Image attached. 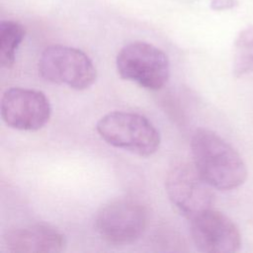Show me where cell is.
I'll return each mask as SVG.
<instances>
[{"label": "cell", "mask_w": 253, "mask_h": 253, "mask_svg": "<svg viewBox=\"0 0 253 253\" xmlns=\"http://www.w3.org/2000/svg\"><path fill=\"white\" fill-rule=\"evenodd\" d=\"M193 163L214 189L228 191L247 179V168L239 153L217 133L200 128L191 140Z\"/></svg>", "instance_id": "cell-1"}, {"label": "cell", "mask_w": 253, "mask_h": 253, "mask_svg": "<svg viewBox=\"0 0 253 253\" xmlns=\"http://www.w3.org/2000/svg\"><path fill=\"white\" fill-rule=\"evenodd\" d=\"M96 129L112 146L143 157L155 153L160 144L157 128L145 117L135 113H108L98 121Z\"/></svg>", "instance_id": "cell-2"}, {"label": "cell", "mask_w": 253, "mask_h": 253, "mask_svg": "<svg viewBox=\"0 0 253 253\" xmlns=\"http://www.w3.org/2000/svg\"><path fill=\"white\" fill-rule=\"evenodd\" d=\"M38 70L45 81L64 84L75 90L91 87L97 78L96 67L85 52L61 44L47 46L42 52Z\"/></svg>", "instance_id": "cell-3"}, {"label": "cell", "mask_w": 253, "mask_h": 253, "mask_svg": "<svg viewBox=\"0 0 253 253\" xmlns=\"http://www.w3.org/2000/svg\"><path fill=\"white\" fill-rule=\"evenodd\" d=\"M116 65L119 75L148 90L161 89L170 76V63L164 51L157 46L133 42L118 53Z\"/></svg>", "instance_id": "cell-4"}, {"label": "cell", "mask_w": 253, "mask_h": 253, "mask_svg": "<svg viewBox=\"0 0 253 253\" xmlns=\"http://www.w3.org/2000/svg\"><path fill=\"white\" fill-rule=\"evenodd\" d=\"M148 214L144 206L136 200H114L98 211L95 227L108 243L126 245L137 240L145 231Z\"/></svg>", "instance_id": "cell-5"}, {"label": "cell", "mask_w": 253, "mask_h": 253, "mask_svg": "<svg viewBox=\"0 0 253 253\" xmlns=\"http://www.w3.org/2000/svg\"><path fill=\"white\" fill-rule=\"evenodd\" d=\"M211 186L201 176L194 163L179 162L167 173L165 189L176 209L189 219L211 209Z\"/></svg>", "instance_id": "cell-6"}, {"label": "cell", "mask_w": 253, "mask_h": 253, "mask_svg": "<svg viewBox=\"0 0 253 253\" xmlns=\"http://www.w3.org/2000/svg\"><path fill=\"white\" fill-rule=\"evenodd\" d=\"M51 107L46 96L38 90L13 87L1 98L4 123L18 130H39L49 121Z\"/></svg>", "instance_id": "cell-7"}, {"label": "cell", "mask_w": 253, "mask_h": 253, "mask_svg": "<svg viewBox=\"0 0 253 253\" xmlns=\"http://www.w3.org/2000/svg\"><path fill=\"white\" fill-rule=\"evenodd\" d=\"M191 235L197 249L206 253H233L240 249L241 235L224 213L209 209L191 218Z\"/></svg>", "instance_id": "cell-8"}, {"label": "cell", "mask_w": 253, "mask_h": 253, "mask_svg": "<svg viewBox=\"0 0 253 253\" xmlns=\"http://www.w3.org/2000/svg\"><path fill=\"white\" fill-rule=\"evenodd\" d=\"M7 249L12 252H60L64 249V235L55 227L36 223L15 227L4 235Z\"/></svg>", "instance_id": "cell-9"}, {"label": "cell", "mask_w": 253, "mask_h": 253, "mask_svg": "<svg viewBox=\"0 0 253 253\" xmlns=\"http://www.w3.org/2000/svg\"><path fill=\"white\" fill-rule=\"evenodd\" d=\"M25 28L15 21H2L0 24V63L11 68L16 59V52L25 38Z\"/></svg>", "instance_id": "cell-10"}, {"label": "cell", "mask_w": 253, "mask_h": 253, "mask_svg": "<svg viewBox=\"0 0 253 253\" xmlns=\"http://www.w3.org/2000/svg\"><path fill=\"white\" fill-rule=\"evenodd\" d=\"M232 72L235 77L253 72V26L243 29L235 39Z\"/></svg>", "instance_id": "cell-11"}, {"label": "cell", "mask_w": 253, "mask_h": 253, "mask_svg": "<svg viewBox=\"0 0 253 253\" xmlns=\"http://www.w3.org/2000/svg\"><path fill=\"white\" fill-rule=\"evenodd\" d=\"M238 0H211V8L215 11H223L236 7Z\"/></svg>", "instance_id": "cell-12"}]
</instances>
